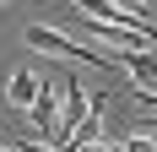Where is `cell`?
Segmentation results:
<instances>
[{
  "label": "cell",
  "mask_w": 157,
  "mask_h": 152,
  "mask_svg": "<svg viewBox=\"0 0 157 152\" xmlns=\"http://www.w3.org/2000/svg\"><path fill=\"white\" fill-rule=\"evenodd\" d=\"M136 130H157V114H141V120H136Z\"/></svg>",
  "instance_id": "obj_5"
},
{
  "label": "cell",
  "mask_w": 157,
  "mask_h": 152,
  "mask_svg": "<svg viewBox=\"0 0 157 152\" xmlns=\"http://www.w3.org/2000/svg\"><path fill=\"white\" fill-rule=\"evenodd\" d=\"M27 49H38V54H65V60H87V65H98V71L119 76V60H114V54H103V49H92V44H76V38H65V33H54V27H27Z\"/></svg>",
  "instance_id": "obj_1"
},
{
  "label": "cell",
  "mask_w": 157,
  "mask_h": 152,
  "mask_svg": "<svg viewBox=\"0 0 157 152\" xmlns=\"http://www.w3.org/2000/svg\"><path fill=\"white\" fill-rule=\"evenodd\" d=\"M119 76H130L136 92L152 98V92H157V54H152V49H130L125 60H119Z\"/></svg>",
  "instance_id": "obj_2"
},
{
  "label": "cell",
  "mask_w": 157,
  "mask_h": 152,
  "mask_svg": "<svg viewBox=\"0 0 157 152\" xmlns=\"http://www.w3.org/2000/svg\"><path fill=\"white\" fill-rule=\"evenodd\" d=\"M125 152H157V141H146V136H130V141H125Z\"/></svg>",
  "instance_id": "obj_4"
},
{
  "label": "cell",
  "mask_w": 157,
  "mask_h": 152,
  "mask_svg": "<svg viewBox=\"0 0 157 152\" xmlns=\"http://www.w3.org/2000/svg\"><path fill=\"white\" fill-rule=\"evenodd\" d=\"M6 98H11L16 109H33L38 103V71H11L6 76Z\"/></svg>",
  "instance_id": "obj_3"
}]
</instances>
